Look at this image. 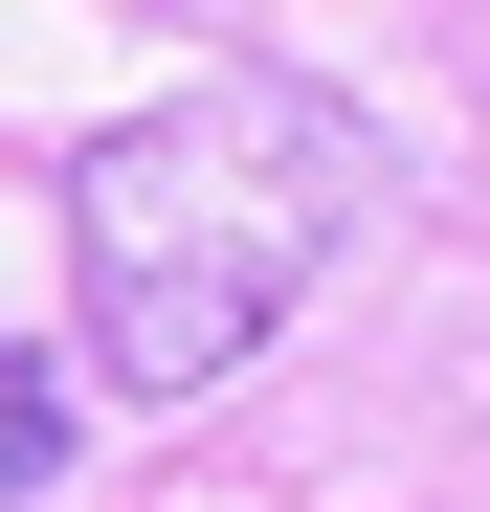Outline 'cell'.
Listing matches in <instances>:
<instances>
[{
    "label": "cell",
    "mask_w": 490,
    "mask_h": 512,
    "mask_svg": "<svg viewBox=\"0 0 490 512\" xmlns=\"http://www.w3.org/2000/svg\"><path fill=\"white\" fill-rule=\"evenodd\" d=\"M67 446H90L67 357H23V334H0V512H23V490H67Z\"/></svg>",
    "instance_id": "cell-2"
},
{
    "label": "cell",
    "mask_w": 490,
    "mask_h": 512,
    "mask_svg": "<svg viewBox=\"0 0 490 512\" xmlns=\"http://www.w3.org/2000/svg\"><path fill=\"white\" fill-rule=\"evenodd\" d=\"M379 245V112L312 67H201L67 156V268H90V379L201 401Z\"/></svg>",
    "instance_id": "cell-1"
}]
</instances>
